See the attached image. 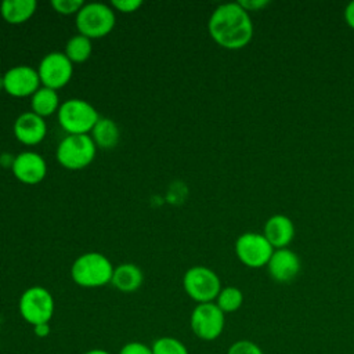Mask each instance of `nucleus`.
Instances as JSON below:
<instances>
[{"label":"nucleus","mask_w":354,"mask_h":354,"mask_svg":"<svg viewBox=\"0 0 354 354\" xmlns=\"http://www.w3.org/2000/svg\"><path fill=\"white\" fill-rule=\"evenodd\" d=\"M91 138L101 148H113L119 141V127L112 119L100 118L91 130Z\"/></svg>","instance_id":"obj_18"},{"label":"nucleus","mask_w":354,"mask_h":354,"mask_svg":"<svg viewBox=\"0 0 354 354\" xmlns=\"http://www.w3.org/2000/svg\"><path fill=\"white\" fill-rule=\"evenodd\" d=\"M39 84L40 77L37 69L28 65L12 66L3 75V88L14 97L33 95Z\"/></svg>","instance_id":"obj_11"},{"label":"nucleus","mask_w":354,"mask_h":354,"mask_svg":"<svg viewBox=\"0 0 354 354\" xmlns=\"http://www.w3.org/2000/svg\"><path fill=\"white\" fill-rule=\"evenodd\" d=\"M209 33L223 48L239 50L248 46L253 37V22L248 11L239 3L220 4L209 18Z\"/></svg>","instance_id":"obj_1"},{"label":"nucleus","mask_w":354,"mask_h":354,"mask_svg":"<svg viewBox=\"0 0 354 354\" xmlns=\"http://www.w3.org/2000/svg\"><path fill=\"white\" fill-rule=\"evenodd\" d=\"M95 147L88 134H68L57 147V160L69 170L83 169L93 162Z\"/></svg>","instance_id":"obj_5"},{"label":"nucleus","mask_w":354,"mask_h":354,"mask_svg":"<svg viewBox=\"0 0 354 354\" xmlns=\"http://www.w3.org/2000/svg\"><path fill=\"white\" fill-rule=\"evenodd\" d=\"M274 250L267 238L259 232H243L235 242L236 257L249 268L267 266Z\"/></svg>","instance_id":"obj_9"},{"label":"nucleus","mask_w":354,"mask_h":354,"mask_svg":"<svg viewBox=\"0 0 354 354\" xmlns=\"http://www.w3.org/2000/svg\"><path fill=\"white\" fill-rule=\"evenodd\" d=\"M214 303L224 314L234 313L241 308L243 303V293L236 286H225V288H221Z\"/></svg>","instance_id":"obj_21"},{"label":"nucleus","mask_w":354,"mask_h":354,"mask_svg":"<svg viewBox=\"0 0 354 354\" xmlns=\"http://www.w3.org/2000/svg\"><path fill=\"white\" fill-rule=\"evenodd\" d=\"M47 133L44 119L35 112H24L14 122V134L18 141L25 145L39 144Z\"/></svg>","instance_id":"obj_14"},{"label":"nucleus","mask_w":354,"mask_h":354,"mask_svg":"<svg viewBox=\"0 0 354 354\" xmlns=\"http://www.w3.org/2000/svg\"><path fill=\"white\" fill-rule=\"evenodd\" d=\"M54 297L43 286H30L19 297L18 310L24 321L32 326L47 324L54 315Z\"/></svg>","instance_id":"obj_6"},{"label":"nucleus","mask_w":354,"mask_h":354,"mask_svg":"<svg viewBox=\"0 0 354 354\" xmlns=\"http://www.w3.org/2000/svg\"><path fill=\"white\" fill-rule=\"evenodd\" d=\"M343 15H344L346 24L354 30V0L350 1V3L346 6Z\"/></svg>","instance_id":"obj_28"},{"label":"nucleus","mask_w":354,"mask_h":354,"mask_svg":"<svg viewBox=\"0 0 354 354\" xmlns=\"http://www.w3.org/2000/svg\"><path fill=\"white\" fill-rule=\"evenodd\" d=\"M183 286L185 293L198 304L214 301L221 290L218 275L205 266L188 268L183 277Z\"/></svg>","instance_id":"obj_7"},{"label":"nucleus","mask_w":354,"mask_h":354,"mask_svg":"<svg viewBox=\"0 0 354 354\" xmlns=\"http://www.w3.org/2000/svg\"><path fill=\"white\" fill-rule=\"evenodd\" d=\"M50 332H51V329H50V322H47V324H39V325H35V326H33V333H35V336L39 337V339L47 337V336L50 335Z\"/></svg>","instance_id":"obj_29"},{"label":"nucleus","mask_w":354,"mask_h":354,"mask_svg":"<svg viewBox=\"0 0 354 354\" xmlns=\"http://www.w3.org/2000/svg\"><path fill=\"white\" fill-rule=\"evenodd\" d=\"M152 354H189L187 346L173 336H162L151 344Z\"/></svg>","instance_id":"obj_22"},{"label":"nucleus","mask_w":354,"mask_h":354,"mask_svg":"<svg viewBox=\"0 0 354 354\" xmlns=\"http://www.w3.org/2000/svg\"><path fill=\"white\" fill-rule=\"evenodd\" d=\"M11 170L17 180L21 183L37 184L44 178L47 173V165L37 152L25 151L15 156Z\"/></svg>","instance_id":"obj_12"},{"label":"nucleus","mask_w":354,"mask_h":354,"mask_svg":"<svg viewBox=\"0 0 354 354\" xmlns=\"http://www.w3.org/2000/svg\"><path fill=\"white\" fill-rule=\"evenodd\" d=\"M39 77L44 87L57 90L64 87L72 77L73 66L72 61L65 53L51 51L46 54L39 64Z\"/></svg>","instance_id":"obj_10"},{"label":"nucleus","mask_w":354,"mask_h":354,"mask_svg":"<svg viewBox=\"0 0 354 354\" xmlns=\"http://www.w3.org/2000/svg\"><path fill=\"white\" fill-rule=\"evenodd\" d=\"M141 4H142L141 0H113L112 1V6L122 12H133L137 8H140Z\"/></svg>","instance_id":"obj_26"},{"label":"nucleus","mask_w":354,"mask_h":354,"mask_svg":"<svg viewBox=\"0 0 354 354\" xmlns=\"http://www.w3.org/2000/svg\"><path fill=\"white\" fill-rule=\"evenodd\" d=\"M83 354H112V353H109L105 348H90V350L84 351Z\"/></svg>","instance_id":"obj_30"},{"label":"nucleus","mask_w":354,"mask_h":354,"mask_svg":"<svg viewBox=\"0 0 354 354\" xmlns=\"http://www.w3.org/2000/svg\"><path fill=\"white\" fill-rule=\"evenodd\" d=\"M227 354H264V353L254 342L236 340L228 347Z\"/></svg>","instance_id":"obj_23"},{"label":"nucleus","mask_w":354,"mask_h":354,"mask_svg":"<svg viewBox=\"0 0 354 354\" xmlns=\"http://www.w3.org/2000/svg\"><path fill=\"white\" fill-rule=\"evenodd\" d=\"M144 281L142 271L133 263H123L113 268L111 283L123 293L136 292Z\"/></svg>","instance_id":"obj_16"},{"label":"nucleus","mask_w":354,"mask_h":354,"mask_svg":"<svg viewBox=\"0 0 354 354\" xmlns=\"http://www.w3.org/2000/svg\"><path fill=\"white\" fill-rule=\"evenodd\" d=\"M263 235L274 249H285L295 238L293 221L285 214H274L266 221Z\"/></svg>","instance_id":"obj_15"},{"label":"nucleus","mask_w":354,"mask_h":354,"mask_svg":"<svg viewBox=\"0 0 354 354\" xmlns=\"http://www.w3.org/2000/svg\"><path fill=\"white\" fill-rule=\"evenodd\" d=\"M35 0H4L0 4V14L6 22L17 25L28 21L36 11Z\"/></svg>","instance_id":"obj_17"},{"label":"nucleus","mask_w":354,"mask_h":354,"mask_svg":"<svg viewBox=\"0 0 354 354\" xmlns=\"http://www.w3.org/2000/svg\"><path fill=\"white\" fill-rule=\"evenodd\" d=\"M53 8L59 14H77L79 10L84 6L83 0H53L51 1Z\"/></svg>","instance_id":"obj_24"},{"label":"nucleus","mask_w":354,"mask_h":354,"mask_svg":"<svg viewBox=\"0 0 354 354\" xmlns=\"http://www.w3.org/2000/svg\"><path fill=\"white\" fill-rule=\"evenodd\" d=\"M225 315L214 301L196 304L191 313L189 326L194 335L205 342L216 340L224 330Z\"/></svg>","instance_id":"obj_8"},{"label":"nucleus","mask_w":354,"mask_h":354,"mask_svg":"<svg viewBox=\"0 0 354 354\" xmlns=\"http://www.w3.org/2000/svg\"><path fill=\"white\" fill-rule=\"evenodd\" d=\"M98 119L97 109L80 98L66 100L58 109V122L69 134H87L93 130Z\"/></svg>","instance_id":"obj_3"},{"label":"nucleus","mask_w":354,"mask_h":354,"mask_svg":"<svg viewBox=\"0 0 354 354\" xmlns=\"http://www.w3.org/2000/svg\"><path fill=\"white\" fill-rule=\"evenodd\" d=\"M112 274V263L98 252L80 254L71 267L73 282L83 288H100L111 283Z\"/></svg>","instance_id":"obj_2"},{"label":"nucleus","mask_w":354,"mask_h":354,"mask_svg":"<svg viewBox=\"0 0 354 354\" xmlns=\"http://www.w3.org/2000/svg\"><path fill=\"white\" fill-rule=\"evenodd\" d=\"M115 11L104 3H87L76 14V28L88 39L106 36L115 26Z\"/></svg>","instance_id":"obj_4"},{"label":"nucleus","mask_w":354,"mask_h":354,"mask_svg":"<svg viewBox=\"0 0 354 354\" xmlns=\"http://www.w3.org/2000/svg\"><path fill=\"white\" fill-rule=\"evenodd\" d=\"M118 354H152L151 346L142 343V342H129L123 344Z\"/></svg>","instance_id":"obj_25"},{"label":"nucleus","mask_w":354,"mask_h":354,"mask_svg":"<svg viewBox=\"0 0 354 354\" xmlns=\"http://www.w3.org/2000/svg\"><path fill=\"white\" fill-rule=\"evenodd\" d=\"M238 3L245 11L252 12V11H260L266 8L270 4V0H239Z\"/></svg>","instance_id":"obj_27"},{"label":"nucleus","mask_w":354,"mask_h":354,"mask_svg":"<svg viewBox=\"0 0 354 354\" xmlns=\"http://www.w3.org/2000/svg\"><path fill=\"white\" fill-rule=\"evenodd\" d=\"M300 267L301 263L299 256L289 248L275 249L267 264L270 277L279 283L293 281L300 272Z\"/></svg>","instance_id":"obj_13"},{"label":"nucleus","mask_w":354,"mask_h":354,"mask_svg":"<svg viewBox=\"0 0 354 354\" xmlns=\"http://www.w3.org/2000/svg\"><path fill=\"white\" fill-rule=\"evenodd\" d=\"M32 112L44 118L59 109V98L57 90L48 87H39L30 100Z\"/></svg>","instance_id":"obj_19"},{"label":"nucleus","mask_w":354,"mask_h":354,"mask_svg":"<svg viewBox=\"0 0 354 354\" xmlns=\"http://www.w3.org/2000/svg\"><path fill=\"white\" fill-rule=\"evenodd\" d=\"M93 51L91 39L83 36V35H75L72 36L65 47V55L72 62H83L86 61Z\"/></svg>","instance_id":"obj_20"}]
</instances>
